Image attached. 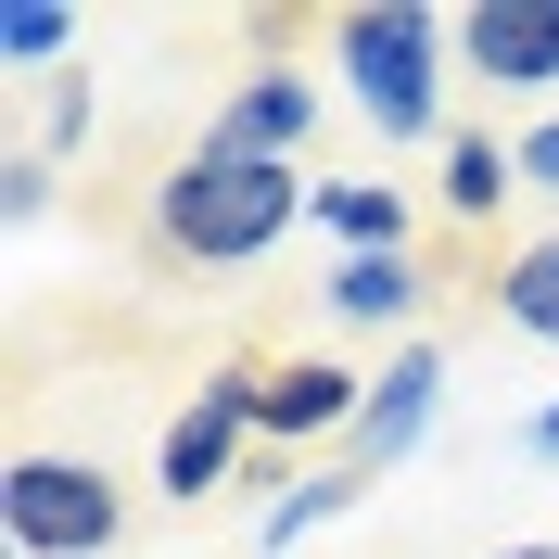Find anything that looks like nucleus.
<instances>
[{
	"instance_id": "4",
	"label": "nucleus",
	"mask_w": 559,
	"mask_h": 559,
	"mask_svg": "<svg viewBox=\"0 0 559 559\" xmlns=\"http://www.w3.org/2000/svg\"><path fill=\"white\" fill-rule=\"evenodd\" d=\"M254 369H267V356H216L204 382H191V407L166 419V457H153L166 496H204L216 471H229V445L254 432Z\"/></svg>"
},
{
	"instance_id": "17",
	"label": "nucleus",
	"mask_w": 559,
	"mask_h": 559,
	"mask_svg": "<svg viewBox=\"0 0 559 559\" xmlns=\"http://www.w3.org/2000/svg\"><path fill=\"white\" fill-rule=\"evenodd\" d=\"M496 559H559V547H496Z\"/></svg>"
},
{
	"instance_id": "11",
	"label": "nucleus",
	"mask_w": 559,
	"mask_h": 559,
	"mask_svg": "<svg viewBox=\"0 0 559 559\" xmlns=\"http://www.w3.org/2000/svg\"><path fill=\"white\" fill-rule=\"evenodd\" d=\"M318 216H331V229H344V254H419L407 229V191H382V178H331V191H318Z\"/></svg>"
},
{
	"instance_id": "7",
	"label": "nucleus",
	"mask_w": 559,
	"mask_h": 559,
	"mask_svg": "<svg viewBox=\"0 0 559 559\" xmlns=\"http://www.w3.org/2000/svg\"><path fill=\"white\" fill-rule=\"evenodd\" d=\"M331 419H369L356 369H331V356H267L254 369V432H331Z\"/></svg>"
},
{
	"instance_id": "5",
	"label": "nucleus",
	"mask_w": 559,
	"mask_h": 559,
	"mask_svg": "<svg viewBox=\"0 0 559 559\" xmlns=\"http://www.w3.org/2000/svg\"><path fill=\"white\" fill-rule=\"evenodd\" d=\"M457 64L484 90H559V0H484V13H457Z\"/></svg>"
},
{
	"instance_id": "9",
	"label": "nucleus",
	"mask_w": 559,
	"mask_h": 559,
	"mask_svg": "<svg viewBox=\"0 0 559 559\" xmlns=\"http://www.w3.org/2000/svg\"><path fill=\"white\" fill-rule=\"evenodd\" d=\"M419 293H432V280H419V254H344L318 306H331V318H356V331H394Z\"/></svg>"
},
{
	"instance_id": "1",
	"label": "nucleus",
	"mask_w": 559,
	"mask_h": 559,
	"mask_svg": "<svg viewBox=\"0 0 559 559\" xmlns=\"http://www.w3.org/2000/svg\"><path fill=\"white\" fill-rule=\"evenodd\" d=\"M306 204L318 191H293V166H254V153L191 140V153L140 191V254H153V267H254Z\"/></svg>"
},
{
	"instance_id": "13",
	"label": "nucleus",
	"mask_w": 559,
	"mask_h": 559,
	"mask_svg": "<svg viewBox=\"0 0 559 559\" xmlns=\"http://www.w3.org/2000/svg\"><path fill=\"white\" fill-rule=\"evenodd\" d=\"M64 38H76V13H51V0H13V13H0V51H13V64H51Z\"/></svg>"
},
{
	"instance_id": "10",
	"label": "nucleus",
	"mask_w": 559,
	"mask_h": 559,
	"mask_svg": "<svg viewBox=\"0 0 559 559\" xmlns=\"http://www.w3.org/2000/svg\"><path fill=\"white\" fill-rule=\"evenodd\" d=\"M509 178H522V153H496V128H457V140H445V191H432V204H445L457 229H484V216L509 204Z\"/></svg>"
},
{
	"instance_id": "2",
	"label": "nucleus",
	"mask_w": 559,
	"mask_h": 559,
	"mask_svg": "<svg viewBox=\"0 0 559 559\" xmlns=\"http://www.w3.org/2000/svg\"><path fill=\"white\" fill-rule=\"evenodd\" d=\"M331 64H344L356 115L382 140H432L445 128V51H457V13H432V0H356V13H331Z\"/></svg>"
},
{
	"instance_id": "12",
	"label": "nucleus",
	"mask_w": 559,
	"mask_h": 559,
	"mask_svg": "<svg viewBox=\"0 0 559 559\" xmlns=\"http://www.w3.org/2000/svg\"><path fill=\"white\" fill-rule=\"evenodd\" d=\"M496 318L509 331H534V344H559V242H522V254H496Z\"/></svg>"
},
{
	"instance_id": "14",
	"label": "nucleus",
	"mask_w": 559,
	"mask_h": 559,
	"mask_svg": "<svg viewBox=\"0 0 559 559\" xmlns=\"http://www.w3.org/2000/svg\"><path fill=\"white\" fill-rule=\"evenodd\" d=\"M331 509H356V471H331V484H293V496H280V509H267V534H280V547H293V534H318V522H331Z\"/></svg>"
},
{
	"instance_id": "15",
	"label": "nucleus",
	"mask_w": 559,
	"mask_h": 559,
	"mask_svg": "<svg viewBox=\"0 0 559 559\" xmlns=\"http://www.w3.org/2000/svg\"><path fill=\"white\" fill-rule=\"evenodd\" d=\"M522 178H547V191H559V115H547V128L522 140Z\"/></svg>"
},
{
	"instance_id": "16",
	"label": "nucleus",
	"mask_w": 559,
	"mask_h": 559,
	"mask_svg": "<svg viewBox=\"0 0 559 559\" xmlns=\"http://www.w3.org/2000/svg\"><path fill=\"white\" fill-rule=\"evenodd\" d=\"M534 457H559V407H547V419H534Z\"/></svg>"
},
{
	"instance_id": "6",
	"label": "nucleus",
	"mask_w": 559,
	"mask_h": 559,
	"mask_svg": "<svg viewBox=\"0 0 559 559\" xmlns=\"http://www.w3.org/2000/svg\"><path fill=\"white\" fill-rule=\"evenodd\" d=\"M306 128H318V90H306V64H254L229 103H216V153H254V166H293L306 153Z\"/></svg>"
},
{
	"instance_id": "8",
	"label": "nucleus",
	"mask_w": 559,
	"mask_h": 559,
	"mask_svg": "<svg viewBox=\"0 0 559 559\" xmlns=\"http://www.w3.org/2000/svg\"><path fill=\"white\" fill-rule=\"evenodd\" d=\"M432 394H445V356L432 344H407L382 369V382H369V419H356V457H369V471H394V457L419 445V432H432Z\"/></svg>"
},
{
	"instance_id": "3",
	"label": "nucleus",
	"mask_w": 559,
	"mask_h": 559,
	"mask_svg": "<svg viewBox=\"0 0 559 559\" xmlns=\"http://www.w3.org/2000/svg\"><path fill=\"white\" fill-rule=\"evenodd\" d=\"M0 522H13L26 559H103L115 534H128V484H115L103 457H13Z\"/></svg>"
}]
</instances>
